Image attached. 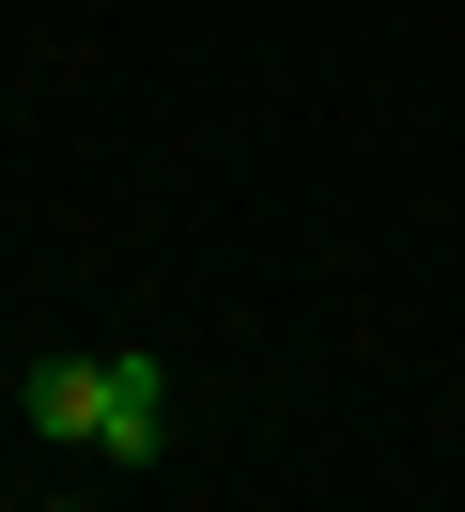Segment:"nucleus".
Segmentation results:
<instances>
[{"mask_svg":"<svg viewBox=\"0 0 465 512\" xmlns=\"http://www.w3.org/2000/svg\"><path fill=\"white\" fill-rule=\"evenodd\" d=\"M155 435H171V357L109 342V419H93V450H109V466H155Z\"/></svg>","mask_w":465,"mask_h":512,"instance_id":"obj_1","label":"nucleus"}]
</instances>
